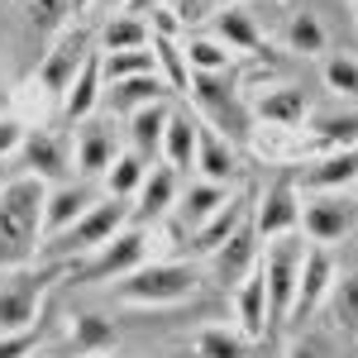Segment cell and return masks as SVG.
I'll use <instances>...</instances> for the list:
<instances>
[{"instance_id": "1", "label": "cell", "mask_w": 358, "mask_h": 358, "mask_svg": "<svg viewBox=\"0 0 358 358\" xmlns=\"http://www.w3.org/2000/svg\"><path fill=\"white\" fill-rule=\"evenodd\" d=\"M43 196H48V182H38L34 172H15L0 187V268H20L38 253Z\"/></svg>"}, {"instance_id": "2", "label": "cell", "mask_w": 358, "mask_h": 358, "mask_svg": "<svg viewBox=\"0 0 358 358\" xmlns=\"http://www.w3.org/2000/svg\"><path fill=\"white\" fill-rule=\"evenodd\" d=\"M201 292V273L196 263L182 258H148L143 268L115 282V296L124 306H182Z\"/></svg>"}, {"instance_id": "3", "label": "cell", "mask_w": 358, "mask_h": 358, "mask_svg": "<svg viewBox=\"0 0 358 358\" xmlns=\"http://www.w3.org/2000/svg\"><path fill=\"white\" fill-rule=\"evenodd\" d=\"M96 53V34H91V24H67L62 34H57L53 43L38 53V67H34V86L43 91V96H53L57 106H62V96H67V86H72V77L82 72V62Z\"/></svg>"}, {"instance_id": "4", "label": "cell", "mask_w": 358, "mask_h": 358, "mask_svg": "<svg viewBox=\"0 0 358 358\" xmlns=\"http://www.w3.org/2000/svg\"><path fill=\"white\" fill-rule=\"evenodd\" d=\"M124 220H129V206L115 201V196H101L77 224H67L62 234H53L48 258H53V263H57V258H86V253H96L101 244H110L115 234L124 229Z\"/></svg>"}, {"instance_id": "5", "label": "cell", "mask_w": 358, "mask_h": 358, "mask_svg": "<svg viewBox=\"0 0 358 358\" xmlns=\"http://www.w3.org/2000/svg\"><path fill=\"white\" fill-rule=\"evenodd\" d=\"M301 263H306V239H301V234L268 239V244H263V253H258V273H263V287H268V310H273V325H277V320H287V310H292Z\"/></svg>"}, {"instance_id": "6", "label": "cell", "mask_w": 358, "mask_h": 358, "mask_svg": "<svg viewBox=\"0 0 358 358\" xmlns=\"http://www.w3.org/2000/svg\"><path fill=\"white\" fill-rule=\"evenodd\" d=\"M358 224L354 192H301V239L330 248L344 244Z\"/></svg>"}, {"instance_id": "7", "label": "cell", "mask_w": 358, "mask_h": 358, "mask_svg": "<svg viewBox=\"0 0 358 358\" xmlns=\"http://www.w3.org/2000/svg\"><path fill=\"white\" fill-rule=\"evenodd\" d=\"M43 292H48V268H34V263L5 268L0 273V334L38 325Z\"/></svg>"}, {"instance_id": "8", "label": "cell", "mask_w": 358, "mask_h": 358, "mask_svg": "<svg viewBox=\"0 0 358 358\" xmlns=\"http://www.w3.org/2000/svg\"><path fill=\"white\" fill-rule=\"evenodd\" d=\"M148 253H153V234H148L143 224H124L110 244H101L96 253H86L77 277H86V282H120V277L134 273V268H143Z\"/></svg>"}, {"instance_id": "9", "label": "cell", "mask_w": 358, "mask_h": 358, "mask_svg": "<svg viewBox=\"0 0 358 358\" xmlns=\"http://www.w3.org/2000/svg\"><path fill=\"white\" fill-rule=\"evenodd\" d=\"M253 234L268 244L282 234H301V187L296 182H273L253 206Z\"/></svg>"}, {"instance_id": "10", "label": "cell", "mask_w": 358, "mask_h": 358, "mask_svg": "<svg viewBox=\"0 0 358 358\" xmlns=\"http://www.w3.org/2000/svg\"><path fill=\"white\" fill-rule=\"evenodd\" d=\"M334 258L330 248L320 244H306V263H301V277H296V296H292V310H287V320H310L315 310H325V296H330L334 287Z\"/></svg>"}, {"instance_id": "11", "label": "cell", "mask_w": 358, "mask_h": 358, "mask_svg": "<svg viewBox=\"0 0 358 358\" xmlns=\"http://www.w3.org/2000/svg\"><path fill=\"white\" fill-rule=\"evenodd\" d=\"M91 15V0H20V24L34 48H48L67 24Z\"/></svg>"}, {"instance_id": "12", "label": "cell", "mask_w": 358, "mask_h": 358, "mask_svg": "<svg viewBox=\"0 0 358 358\" xmlns=\"http://www.w3.org/2000/svg\"><path fill=\"white\" fill-rule=\"evenodd\" d=\"M20 158L24 172H34L38 182H67L72 172V134H53V129H29L20 143Z\"/></svg>"}, {"instance_id": "13", "label": "cell", "mask_w": 358, "mask_h": 358, "mask_svg": "<svg viewBox=\"0 0 358 358\" xmlns=\"http://www.w3.org/2000/svg\"><path fill=\"white\" fill-rule=\"evenodd\" d=\"M115 153H120V138L106 120H82L77 129H72V167H77V177L91 182V177H106V167L115 163Z\"/></svg>"}, {"instance_id": "14", "label": "cell", "mask_w": 358, "mask_h": 358, "mask_svg": "<svg viewBox=\"0 0 358 358\" xmlns=\"http://www.w3.org/2000/svg\"><path fill=\"white\" fill-rule=\"evenodd\" d=\"M101 196H96V187L91 182H82V177H67V182H53L48 187V196H43V239H53V234H62L67 224H77L96 206Z\"/></svg>"}, {"instance_id": "15", "label": "cell", "mask_w": 358, "mask_h": 358, "mask_svg": "<svg viewBox=\"0 0 358 358\" xmlns=\"http://www.w3.org/2000/svg\"><path fill=\"white\" fill-rule=\"evenodd\" d=\"M253 96V120L268 124V129H301L310 106H306V91L292 82L263 86V91H248Z\"/></svg>"}, {"instance_id": "16", "label": "cell", "mask_w": 358, "mask_h": 358, "mask_svg": "<svg viewBox=\"0 0 358 358\" xmlns=\"http://www.w3.org/2000/svg\"><path fill=\"white\" fill-rule=\"evenodd\" d=\"M201 182H215V187H234L239 182V148L201 120V134H196V167H192Z\"/></svg>"}, {"instance_id": "17", "label": "cell", "mask_w": 358, "mask_h": 358, "mask_svg": "<svg viewBox=\"0 0 358 358\" xmlns=\"http://www.w3.org/2000/svg\"><path fill=\"white\" fill-rule=\"evenodd\" d=\"M354 182H358V143H349V148H325L320 158L301 163L306 192H354Z\"/></svg>"}, {"instance_id": "18", "label": "cell", "mask_w": 358, "mask_h": 358, "mask_svg": "<svg viewBox=\"0 0 358 358\" xmlns=\"http://www.w3.org/2000/svg\"><path fill=\"white\" fill-rule=\"evenodd\" d=\"M229 315H234V330L244 339H263L273 330V310H268V287H263V273H253L229 292Z\"/></svg>"}, {"instance_id": "19", "label": "cell", "mask_w": 358, "mask_h": 358, "mask_svg": "<svg viewBox=\"0 0 358 358\" xmlns=\"http://www.w3.org/2000/svg\"><path fill=\"white\" fill-rule=\"evenodd\" d=\"M253 153L268 158V163H310V158L325 153V143L310 129H268V124H258L253 129Z\"/></svg>"}, {"instance_id": "20", "label": "cell", "mask_w": 358, "mask_h": 358, "mask_svg": "<svg viewBox=\"0 0 358 358\" xmlns=\"http://www.w3.org/2000/svg\"><path fill=\"white\" fill-rule=\"evenodd\" d=\"M258 253H263V244H258L253 220H248L244 229H234V234H229V239L210 253V268H215V277H220V282H234V287H239V282L258 268Z\"/></svg>"}, {"instance_id": "21", "label": "cell", "mask_w": 358, "mask_h": 358, "mask_svg": "<svg viewBox=\"0 0 358 358\" xmlns=\"http://www.w3.org/2000/svg\"><path fill=\"white\" fill-rule=\"evenodd\" d=\"M101 96H106V77H101V53H91L82 62V72L72 77L67 86V96H62V115L72 120V124H82L91 115L101 110Z\"/></svg>"}, {"instance_id": "22", "label": "cell", "mask_w": 358, "mask_h": 358, "mask_svg": "<svg viewBox=\"0 0 358 358\" xmlns=\"http://www.w3.org/2000/svg\"><path fill=\"white\" fill-rule=\"evenodd\" d=\"M248 220H253V201H248L244 192H229V201H224L220 210H215L210 220L196 229V248H201V253L210 258V253H215V248H220L224 239L234 234V229H244Z\"/></svg>"}, {"instance_id": "23", "label": "cell", "mask_w": 358, "mask_h": 358, "mask_svg": "<svg viewBox=\"0 0 358 358\" xmlns=\"http://www.w3.org/2000/svg\"><path fill=\"white\" fill-rule=\"evenodd\" d=\"M196 134H201V120L192 110H172L167 115V129H163V158L172 172H192L196 167Z\"/></svg>"}, {"instance_id": "24", "label": "cell", "mask_w": 358, "mask_h": 358, "mask_svg": "<svg viewBox=\"0 0 358 358\" xmlns=\"http://www.w3.org/2000/svg\"><path fill=\"white\" fill-rule=\"evenodd\" d=\"M177 196H182V172H172L167 163H153L148 167V177H143V187H138V215L143 220H158L167 215L172 206H177Z\"/></svg>"}, {"instance_id": "25", "label": "cell", "mask_w": 358, "mask_h": 358, "mask_svg": "<svg viewBox=\"0 0 358 358\" xmlns=\"http://www.w3.org/2000/svg\"><path fill=\"white\" fill-rule=\"evenodd\" d=\"M210 34H215V38H220L234 57H239V53H258V48H263L258 20L248 15L244 5H220V10H215V29H210Z\"/></svg>"}, {"instance_id": "26", "label": "cell", "mask_w": 358, "mask_h": 358, "mask_svg": "<svg viewBox=\"0 0 358 358\" xmlns=\"http://www.w3.org/2000/svg\"><path fill=\"white\" fill-rule=\"evenodd\" d=\"M167 115H172V106L167 101H153V106H138L134 115H129V148H134L138 158H158L163 153V129H167Z\"/></svg>"}, {"instance_id": "27", "label": "cell", "mask_w": 358, "mask_h": 358, "mask_svg": "<svg viewBox=\"0 0 358 358\" xmlns=\"http://www.w3.org/2000/svg\"><path fill=\"white\" fill-rule=\"evenodd\" d=\"M163 91H172L163 77H129V82H110V86H106L101 106H106L110 115H134L138 106L163 101Z\"/></svg>"}, {"instance_id": "28", "label": "cell", "mask_w": 358, "mask_h": 358, "mask_svg": "<svg viewBox=\"0 0 358 358\" xmlns=\"http://www.w3.org/2000/svg\"><path fill=\"white\" fill-rule=\"evenodd\" d=\"M129 48H148V15H134V10H120L101 24V38H96V53H129Z\"/></svg>"}, {"instance_id": "29", "label": "cell", "mask_w": 358, "mask_h": 358, "mask_svg": "<svg viewBox=\"0 0 358 358\" xmlns=\"http://www.w3.org/2000/svg\"><path fill=\"white\" fill-rule=\"evenodd\" d=\"M310 134L320 138L325 148H349L358 143V110L354 106H325V110H310L306 115Z\"/></svg>"}, {"instance_id": "30", "label": "cell", "mask_w": 358, "mask_h": 358, "mask_svg": "<svg viewBox=\"0 0 358 358\" xmlns=\"http://www.w3.org/2000/svg\"><path fill=\"white\" fill-rule=\"evenodd\" d=\"M110 344H115V325L106 315H96V310H86V315H77L67 325V358H96Z\"/></svg>"}, {"instance_id": "31", "label": "cell", "mask_w": 358, "mask_h": 358, "mask_svg": "<svg viewBox=\"0 0 358 358\" xmlns=\"http://www.w3.org/2000/svg\"><path fill=\"white\" fill-rule=\"evenodd\" d=\"M229 192H234V187H215V182H201V177H196L192 187L177 196V215H182V224H192V234H196V229L229 201Z\"/></svg>"}, {"instance_id": "32", "label": "cell", "mask_w": 358, "mask_h": 358, "mask_svg": "<svg viewBox=\"0 0 358 358\" xmlns=\"http://www.w3.org/2000/svg\"><path fill=\"white\" fill-rule=\"evenodd\" d=\"M325 315L339 334L358 339V268H349L344 277H334L330 296H325Z\"/></svg>"}, {"instance_id": "33", "label": "cell", "mask_w": 358, "mask_h": 358, "mask_svg": "<svg viewBox=\"0 0 358 358\" xmlns=\"http://www.w3.org/2000/svg\"><path fill=\"white\" fill-rule=\"evenodd\" d=\"M148 158H138L134 148H120L115 153V163L106 167V196H115V201H129V196H138V187H143V177H148Z\"/></svg>"}, {"instance_id": "34", "label": "cell", "mask_w": 358, "mask_h": 358, "mask_svg": "<svg viewBox=\"0 0 358 358\" xmlns=\"http://www.w3.org/2000/svg\"><path fill=\"white\" fill-rule=\"evenodd\" d=\"M182 53H187V67H192V77H220L234 67V53L224 48L215 34H192L187 43H182Z\"/></svg>"}, {"instance_id": "35", "label": "cell", "mask_w": 358, "mask_h": 358, "mask_svg": "<svg viewBox=\"0 0 358 358\" xmlns=\"http://www.w3.org/2000/svg\"><path fill=\"white\" fill-rule=\"evenodd\" d=\"M196 358H253V339H244L234 325H206L196 334Z\"/></svg>"}, {"instance_id": "36", "label": "cell", "mask_w": 358, "mask_h": 358, "mask_svg": "<svg viewBox=\"0 0 358 358\" xmlns=\"http://www.w3.org/2000/svg\"><path fill=\"white\" fill-rule=\"evenodd\" d=\"M282 43H287L292 53H301V57L325 53V24H320V15H310V10H296V15H287Z\"/></svg>"}, {"instance_id": "37", "label": "cell", "mask_w": 358, "mask_h": 358, "mask_svg": "<svg viewBox=\"0 0 358 358\" xmlns=\"http://www.w3.org/2000/svg\"><path fill=\"white\" fill-rule=\"evenodd\" d=\"M101 77L110 82H129V77H158V57L153 48H129V53H101Z\"/></svg>"}, {"instance_id": "38", "label": "cell", "mask_w": 358, "mask_h": 358, "mask_svg": "<svg viewBox=\"0 0 358 358\" xmlns=\"http://www.w3.org/2000/svg\"><path fill=\"white\" fill-rule=\"evenodd\" d=\"M325 86L339 101H358V57L354 53H334L325 62Z\"/></svg>"}, {"instance_id": "39", "label": "cell", "mask_w": 358, "mask_h": 358, "mask_svg": "<svg viewBox=\"0 0 358 358\" xmlns=\"http://www.w3.org/2000/svg\"><path fill=\"white\" fill-rule=\"evenodd\" d=\"M38 339H43V325H29V330H10V334H0V358H34Z\"/></svg>"}, {"instance_id": "40", "label": "cell", "mask_w": 358, "mask_h": 358, "mask_svg": "<svg viewBox=\"0 0 358 358\" xmlns=\"http://www.w3.org/2000/svg\"><path fill=\"white\" fill-rule=\"evenodd\" d=\"M24 134H29V129L20 124V120H15V115H0V163L20 153V143H24Z\"/></svg>"}, {"instance_id": "41", "label": "cell", "mask_w": 358, "mask_h": 358, "mask_svg": "<svg viewBox=\"0 0 358 358\" xmlns=\"http://www.w3.org/2000/svg\"><path fill=\"white\" fill-rule=\"evenodd\" d=\"M282 358H325V349H320L315 339H296V344H287Z\"/></svg>"}, {"instance_id": "42", "label": "cell", "mask_w": 358, "mask_h": 358, "mask_svg": "<svg viewBox=\"0 0 358 358\" xmlns=\"http://www.w3.org/2000/svg\"><path fill=\"white\" fill-rule=\"evenodd\" d=\"M129 5H134V0H91V10H101L106 20H110V15H120V10H129Z\"/></svg>"}, {"instance_id": "43", "label": "cell", "mask_w": 358, "mask_h": 358, "mask_svg": "<svg viewBox=\"0 0 358 358\" xmlns=\"http://www.w3.org/2000/svg\"><path fill=\"white\" fill-rule=\"evenodd\" d=\"M201 15V0H177V20H192Z\"/></svg>"}, {"instance_id": "44", "label": "cell", "mask_w": 358, "mask_h": 358, "mask_svg": "<svg viewBox=\"0 0 358 358\" xmlns=\"http://www.w3.org/2000/svg\"><path fill=\"white\" fill-rule=\"evenodd\" d=\"M5 182H10V177H5V172H0V187H5Z\"/></svg>"}, {"instance_id": "45", "label": "cell", "mask_w": 358, "mask_h": 358, "mask_svg": "<svg viewBox=\"0 0 358 358\" xmlns=\"http://www.w3.org/2000/svg\"><path fill=\"white\" fill-rule=\"evenodd\" d=\"M354 201H358V182H354Z\"/></svg>"}, {"instance_id": "46", "label": "cell", "mask_w": 358, "mask_h": 358, "mask_svg": "<svg viewBox=\"0 0 358 358\" xmlns=\"http://www.w3.org/2000/svg\"><path fill=\"white\" fill-rule=\"evenodd\" d=\"M354 15H358V0H354Z\"/></svg>"}, {"instance_id": "47", "label": "cell", "mask_w": 358, "mask_h": 358, "mask_svg": "<svg viewBox=\"0 0 358 358\" xmlns=\"http://www.w3.org/2000/svg\"><path fill=\"white\" fill-rule=\"evenodd\" d=\"M0 96H5V91H0Z\"/></svg>"}]
</instances>
